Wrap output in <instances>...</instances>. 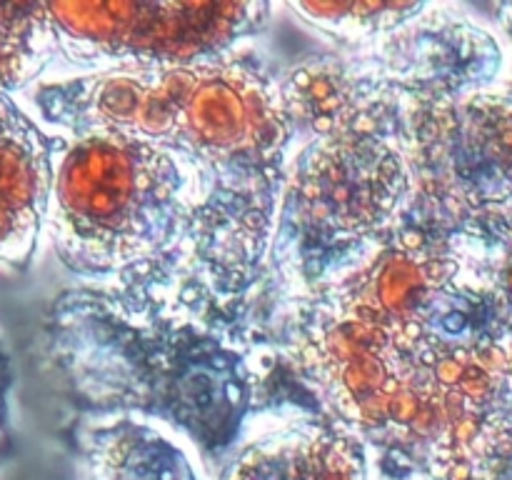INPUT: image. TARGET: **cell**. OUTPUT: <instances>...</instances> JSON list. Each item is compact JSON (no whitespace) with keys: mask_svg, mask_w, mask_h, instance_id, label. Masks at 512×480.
<instances>
[{"mask_svg":"<svg viewBox=\"0 0 512 480\" xmlns=\"http://www.w3.org/2000/svg\"><path fill=\"white\" fill-rule=\"evenodd\" d=\"M288 8L320 33L358 48L408 23L423 3H290Z\"/></svg>","mask_w":512,"mask_h":480,"instance_id":"cell-12","label":"cell"},{"mask_svg":"<svg viewBox=\"0 0 512 480\" xmlns=\"http://www.w3.org/2000/svg\"><path fill=\"white\" fill-rule=\"evenodd\" d=\"M280 368L370 458L443 480L512 478L503 300L453 253L403 233L350 273L258 308Z\"/></svg>","mask_w":512,"mask_h":480,"instance_id":"cell-1","label":"cell"},{"mask_svg":"<svg viewBox=\"0 0 512 480\" xmlns=\"http://www.w3.org/2000/svg\"><path fill=\"white\" fill-rule=\"evenodd\" d=\"M505 13H508V18H510V25H512V5H508V8H505Z\"/></svg>","mask_w":512,"mask_h":480,"instance_id":"cell-16","label":"cell"},{"mask_svg":"<svg viewBox=\"0 0 512 480\" xmlns=\"http://www.w3.org/2000/svg\"><path fill=\"white\" fill-rule=\"evenodd\" d=\"M58 70L45 3L0 5V95L15 98Z\"/></svg>","mask_w":512,"mask_h":480,"instance_id":"cell-11","label":"cell"},{"mask_svg":"<svg viewBox=\"0 0 512 480\" xmlns=\"http://www.w3.org/2000/svg\"><path fill=\"white\" fill-rule=\"evenodd\" d=\"M48 138L40 238L53 245L60 263L83 285L183 303L200 195L178 160L120 130Z\"/></svg>","mask_w":512,"mask_h":480,"instance_id":"cell-5","label":"cell"},{"mask_svg":"<svg viewBox=\"0 0 512 480\" xmlns=\"http://www.w3.org/2000/svg\"><path fill=\"white\" fill-rule=\"evenodd\" d=\"M368 445L313 400L278 398L248 415L213 480H368Z\"/></svg>","mask_w":512,"mask_h":480,"instance_id":"cell-8","label":"cell"},{"mask_svg":"<svg viewBox=\"0 0 512 480\" xmlns=\"http://www.w3.org/2000/svg\"><path fill=\"white\" fill-rule=\"evenodd\" d=\"M73 443L85 480H208L198 450L143 415L80 413Z\"/></svg>","mask_w":512,"mask_h":480,"instance_id":"cell-9","label":"cell"},{"mask_svg":"<svg viewBox=\"0 0 512 480\" xmlns=\"http://www.w3.org/2000/svg\"><path fill=\"white\" fill-rule=\"evenodd\" d=\"M495 285L503 295L505 313H508V348H510V370H512V243L495 253Z\"/></svg>","mask_w":512,"mask_h":480,"instance_id":"cell-13","label":"cell"},{"mask_svg":"<svg viewBox=\"0 0 512 480\" xmlns=\"http://www.w3.org/2000/svg\"><path fill=\"white\" fill-rule=\"evenodd\" d=\"M288 128L273 243L255 310L350 273L405 225L408 93L363 53L315 55L278 78Z\"/></svg>","mask_w":512,"mask_h":480,"instance_id":"cell-4","label":"cell"},{"mask_svg":"<svg viewBox=\"0 0 512 480\" xmlns=\"http://www.w3.org/2000/svg\"><path fill=\"white\" fill-rule=\"evenodd\" d=\"M8 390H10V368L3 348H0V463L10 453V420H8Z\"/></svg>","mask_w":512,"mask_h":480,"instance_id":"cell-14","label":"cell"},{"mask_svg":"<svg viewBox=\"0 0 512 480\" xmlns=\"http://www.w3.org/2000/svg\"><path fill=\"white\" fill-rule=\"evenodd\" d=\"M13 100L48 135L120 130L168 150L200 195L183 305L250 323L288 148L278 78L225 53L180 68L43 80Z\"/></svg>","mask_w":512,"mask_h":480,"instance_id":"cell-2","label":"cell"},{"mask_svg":"<svg viewBox=\"0 0 512 480\" xmlns=\"http://www.w3.org/2000/svg\"><path fill=\"white\" fill-rule=\"evenodd\" d=\"M40 338L80 413L158 420L198 450L205 470H220L248 415L273 400L283 375L253 323L155 293L63 290Z\"/></svg>","mask_w":512,"mask_h":480,"instance_id":"cell-3","label":"cell"},{"mask_svg":"<svg viewBox=\"0 0 512 480\" xmlns=\"http://www.w3.org/2000/svg\"><path fill=\"white\" fill-rule=\"evenodd\" d=\"M50 183V138L15 103L0 95V263L28 268Z\"/></svg>","mask_w":512,"mask_h":480,"instance_id":"cell-10","label":"cell"},{"mask_svg":"<svg viewBox=\"0 0 512 480\" xmlns=\"http://www.w3.org/2000/svg\"><path fill=\"white\" fill-rule=\"evenodd\" d=\"M403 153V228L470 248L512 243V98L493 90L408 98Z\"/></svg>","mask_w":512,"mask_h":480,"instance_id":"cell-6","label":"cell"},{"mask_svg":"<svg viewBox=\"0 0 512 480\" xmlns=\"http://www.w3.org/2000/svg\"><path fill=\"white\" fill-rule=\"evenodd\" d=\"M368 455H370V453H368ZM368 480H443V478H435V475L420 473V470L403 468V465L380 463V460L370 458Z\"/></svg>","mask_w":512,"mask_h":480,"instance_id":"cell-15","label":"cell"},{"mask_svg":"<svg viewBox=\"0 0 512 480\" xmlns=\"http://www.w3.org/2000/svg\"><path fill=\"white\" fill-rule=\"evenodd\" d=\"M58 70L50 80L180 68L233 53L270 20L268 3H45Z\"/></svg>","mask_w":512,"mask_h":480,"instance_id":"cell-7","label":"cell"}]
</instances>
